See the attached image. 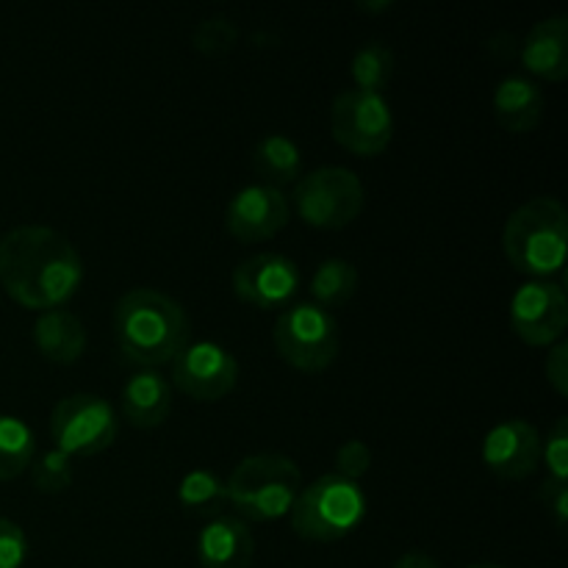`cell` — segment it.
<instances>
[{"label": "cell", "mask_w": 568, "mask_h": 568, "mask_svg": "<svg viewBox=\"0 0 568 568\" xmlns=\"http://www.w3.org/2000/svg\"><path fill=\"white\" fill-rule=\"evenodd\" d=\"M0 283L28 311L64 308L83 283V258L55 227L20 225L0 239Z\"/></svg>", "instance_id": "cell-1"}, {"label": "cell", "mask_w": 568, "mask_h": 568, "mask_svg": "<svg viewBox=\"0 0 568 568\" xmlns=\"http://www.w3.org/2000/svg\"><path fill=\"white\" fill-rule=\"evenodd\" d=\"M114 342L128 364L159 369L192 342V325L175 297L159 288H131L114 305Z\"/></svg>", "instance_id": "cell-2"}, {"label": "cell", "mask_w": 568, "mask_h": 568, "mask_svg": "<svg viewBox=\"0 0 568 568\" xmlns=\"http://www.w3.org/2000/svg\"><path fill=\"white\" fill-rule=\"evenodd\" d=\"M508 264L532 281H552L568 255V211L558 197H532L508 216L503 227Z\"/></svg>", "instance_id": "cell-3"}, {"label": "cell", "mask_w": 568, "mask_h": 568, "mask_svg": "<svg viewBox=\"0 0 568 568\" xmlns=\"http://www.w3.org/2000/svg\"><path fill=\"white\" fill-rule=\"evenodd\" d=\"M300 491L303 471L281 453L247 455L225 480L227 505L242 521H275L288 516Z\"/></svg>", "instance_id": "cell-4"}, {"label": "cell", "mask_w": 568, "mask_h": 568, "mask_svg": "<svg viewBox=\"0 0 568 568\" xmlns=\"http://www.w3.org/2000/svg\"><path fill=\"white\" fill-rule=\"evenodd\" d=\"M366 514H369V499L364 486L331 471L303 486L288 510V519L292 530L303 541L336 544L353 536L364 525Z\"/></svg>", "instance_id": "cell-5"}, {"label": "cell", "mask_w": 568, "mask_h": 568, "mask_svg": "<svg viewBox=\"0 0 568 568\" xmlns=\"http://www.w3.org/2000/svg\"><path fill=\"white\" fill-rule=\"evenodd\" d=\"M364 183L347 166H320L305 172L288 197L294 214L316 231H344L364 211Z\"/></svg>", "instance_id": "cell-6"}, {"label": "cell", "mask_w": 568, "mask_h": 568, "mask_svg": "<svg viewBox=\"0 0 568 568\" xmlns=\"http://www.w3.org/2000/svg\"><path fill=\"white\" fill-rule=\"evenodd\" d=\"M277 355L292 369L316 375L331 369L342 349V333L331 311L314 303H294L281 311L272 333Z\"/></svg>", "instance_id": "cell-7"}, {"label": "cell", "mask_w": 568, "mask_h": 568, "mask_svg": "<svg viewBox=\"0 0 568 568\" xmlns=\"http://www.w3.org/2000/svg\"><path fill=\"white\" fill-rule=\"evenodd\" d=\"M120 419L103 397L89 392L59 399L50 414V438L67 458H94L116 442Z\"/></svg>", "instance_id": "cell-8"}, {"label": "cell", "mask_w": 568, "mask_h": 568, "mask_svg": "<svg viewBox=\"0 0 568 568\" xmlns=\"http://www.w3.org/2000/svg\"><path fill=\"white\" fill-rule=\"evenodd\" d=\"M331 133L347 153L375 159L394 139V109L386 94L347 89L331 105Z\"/></svg>", "instance_id": "cell-9"}, {"label": "cell", "mask_w": 568, "mask_h": 568, "mask_svg": "<svg viewBox=\"0 0 568 568\" xmlns=\"http://www.w3.org/2000/svg\"><path fill=\"white\" fill-rule=\"evenodd\" d=\"M172 386L194 403L225 399L239 383L236 355L220 342H189L172 361Z\"/></svg>", "instance_id": "cell-10"}, {"label": "cell", "mask_w": 568, "mask_h": 568, "mask_svg": "<svg viewBox=\"0 0 568 568\" xmlns=\"http://www.w3.org/2000/svg\"><path fill=\"white\" fill-rule=\"evenodd\" d=\"M510 327L530 347H552L568 327L566 288L555 281H530L510 300Z\"/></svg>", "instance_id": "cell-11"}, {"label": "cell", "mask_w": 568, "mask_h": 568, "mask_svg": "<svg viewBox=\"0 0 568 568\" xmlns=\"http://www.w3.org/2000/svg\"><path fill=\"white\" fill-rule=\"evenodd\" d=\"M233 292L242 303L253 305L258 311H277L288 308L292 300L297 297L300 266L283 253H258L244 258L233 270Z\"/></svg>", "instance_id": "cell-12"}, {"label": "cell", "mask_w": 568, "mask_h": 568, "mask_svg": "<svg viewBox=\"0 0 568 568\" xmlns=\"http://www.w3.org/2000/svg\"><path fill=\"white\" fill-rule=\"evenodd\" d=\"M292 220V205L283 189L250 183L239 189L225 209V227L236 242L258 244L275 239Z\"/></svg>", "instance_id": "cell-13"}, {"label": "cell", "mask_w": 568, "mask_h": 568, "mask_svg": "<svg viewBox=\"0 0 568 568\" xmlns=\"http://www.w3.org/2000/svg\"><path fill=\"white\" fill-rule=\"evenodd\" d=\"M483 464L499 480H525L541 464V436L527 419L497 422L483 438Z\"/></svg>", "instance_id": "cell-14"}, {"label": "cell", "mask_w": 568, "mask_h": 568, "mask_svg": "<svg viewBox=\"0 0 568 568\" xmlns=\"http://www.w3.org/2000/svg\"><path fill=\"white\" fill-rule=\"evenodd\" d=\"M255 558V536L239 516L220 514L203 525L197 536L200 568H250Z\"/></svg>", "instance_id": "cell-15"}, {"label": "cell", "mask_w": 568, "mask_h": 568, "mask_svg": "<svg viewBox=\"0 0 568 568\" xmlns=\"http://www.w3.org/2000/svg\"><path fill=\"white\" fill-rule=\"evenodd\" d=\"M519 59L530 75L547 83L568 78V17H547L525 33L519 44ZM527 75V78H530Z\"/></svg>", "instance_id": "cell-16"}, {"label": "cell", "mask_w": 568, "mask_h": 568, "mask_svg": "<svg viewBox=\"0 0 568 568\" xmlns=\"http://www.w3.org/2000/svg\"><path fill=\"white\" fill-rule=\"evenodd\" d=\"M122 419L133 430H155L172 414V383L159 369H139L120 392Z\"/></svg>", "instance_id": "cell-17"}, {"label": "cell", "mask_w": 568, "mask_h": 568, "mask_svg": "<svg viewBox=\"0 0 568 568\" xmlns=\"http://www.w3.org/2000/svg\"><path fill=\"white\" fill-rule=\"evenodd\" d=\"M494 120L508 133H530L544 116V92L532 78L505 75L494 89Z\"/></svg>", "instance_id": "cell-18"}, {"label": "cell", "mask_w": 568, "mask_h": 568, "mask_svg": "<svg viewBox=\"0 0 568 568\" xmlns=\"http://www.w3.org/2000/svg\"><path fill=\"white\" fill-rule=\"evenodd\" d=\"M33 344H37L44 361L70 366L81 361V355L87 353V325L81 322V316H75L67 308L42 311L37 322H33Z\"/></svg>", "instance_id": "cell-19"}, {"label": "cell", "mask_w": 568, "mask_h": 568, "mask_svg": "<svg viewBox=\"0 0 568 568\" xmlns=\"http://www.w3.org/2000/svg\"><path fill=\"white\" fill-rule=\"evenodd\" d=\"M253 166L266 186H292L303 178V150L286 133H266L253 148Z\"/></svg>", "instance_id": "cell-20"}, {"label": "cell", "mask_w": 568, "mask_h": 568, "mask_svg": "<svg viewBox=\"0 0 568 568\" xmlns=\"http://www.w3.org/2000/svg\"><path fill=\"white\" fill-rule=\"evenodd\" d=\"M308 292L320 308H342L358 292V270L347 258H325L311 275Z\"/></svg>", "instance_id": "cell-21"}, {"label": "cell", "mask_w": 568, "mask_h": 568, "mask_svg": "<svg viewBox=\"0 0 568 568\" xmlns=\"http://www.w3.org/2000/svg\"><path fill=\"white\" fill-rule=\"evenodd\" d=\"M178 503L189 516L197 519H214L227 505L225 480L209 469H192L178 483Z\"/></svg>", "instance_id": "cell-22"}, {"label": "cell", "mask_w": 568, "mask_h": 568, "mask_svg": "<svg viewBox=\"0 0 568 568\" xmlns=\"http://www.w3.org/2000/svg\"><path fill=\"white\" fill-rule=\"evenodd\" d=\"M37 458V438L22 419L0 414V483H9L31 469Z\"/></svg>", "instance_id": "cell-23"}, {"label": "cell", "mask_w": 568, "mask_h": 568, "mask_svg": "<svg viewBox=\"0 0 568 568\" xmlns=\"http://www.w3.org/2000/svg\"><path fill=\"white\" fill-rule=\"evenodd\" d=\"M394 50L383 42H366L355 50L353 61H349V75H353L355 89L361 92L383 94V89L392 83L394 78Z\"/></svg>", "instance_id": "cell-24"}, {"label": "cell", "mask_w": 568, "mask_h": 568, "mask_svg": "<svg viewBox=\"0 0 568 568\" xmlns=\"http://www.w3.org/2000/svg\"><path fill=\"white\" fill-rule=\"evenodd\" d=\"M75 480V466L59 449H44L31 464V483L39 494H61Z\"/></svg>", "instance_id": "cell-25"}, {"label": "cell", "mask_w": 568, "mask_h": 568, "mask_svg": "<svg viewBox=\"0 0 568 568\" xmlns=\"http://www.w3.org/2000/svg\"><path fill=\"white\" fill-rule=\"evenodd\" d=\"M192 44L197 53L209 55V59H222V55L236 50L239 28L227 17H209V20H200L194 26Z\"/></svg>", "instance_id": "cell-26"}, {"label": "cell", "mask_w": 568, "mask_h": 568, "mask_svg": "<svg viewBox=\"0 0 568 568\" xmlns=\"http://www.w3.org/2000/svg\"><path fill=\"white\" fill-rule=\"evenodd\" d=\"M541 460L547 464L549 480L568 483V416H558L541 442Z\"/></svg>", "instance_id": "cell-27"}, {"label": "cell", "mask_w": 568, "mask_h": 568, "mask_svg": "<svg viewBox=\"0 0 568 568\" xmlns=\"http://www.w3.org/2000/svg\"><path fill=\"white\" fill-rule=\"evenodd\" d=\"M372 460H375L372 449L361 438H349L336 449V475L361 483V477L369 475Z\"/></svg>", "instance_id": "cell-28"}, {"label": "cell", "mask_w": 568, "mask_h": 568, "mask_svg": "<svg viewBox=\"0 0 568 568\" xmlns=\"http://www.w3.org/2000/svg\"><path fill=\"white\" fill-rule=\"evenodd\" d=\"M28 558V536L17 521L0 516V568H22Z\"/></svg>", "instance_id": "cell-29"}, {"label": "cell", "mask_w": 568, "mask_h": 568, "mask_svg": "<svg viewBox=\"0 0 568 568\" xmlns=\"http://www.w3.org/2000/svg\"><path fill=\"white\" fill-rule=\"evenodd\" d=\"M544 375L547 383L555 388L558 397H568V342L560 338L549 347L547 361H544Z\"/></svg>", "instance_id": "cell-30"}, {"label": "cell", "mask_w": 568, "mask_h": 568, "mask_svg": "<svg viewBox=\"0 0 568 568\" xmlns=\"http://www.w3.org/2000/svg\"><path fill=\"white\" fill-rule=\"evenodd\" d=\"M541 499L547 505V510L552 514L555 527L558 530H566L568 525V483H558V480H544L541 486Z\"/></svg>", "instance_id": "cell-31"}, {"label": "cell", "mask_w": 568, "mask_h": 568, "mask_svg": "<svg viewBox=\"0 0 568 568\" xmlns=\"http://www.w3.org/2000/svg\"><path fill=\"white\" fill-rule=\"evenodd\" d=\"M392 568H444L436 558H430L427 552H405Z\"/></svg>", "instance_id": "cell-32"}, {"label": "cell", "mask_w": 568, "mask_h": 568, "mask_svg": "<svg viewBox=\"0 0 568 568\" xmlns=\"http://www.w3.org/2000/svg\"><path fill=\"white\" fill-rule=\"evenodd\" d=\"M392 0H386V3H361L358 6V9L361 11H369V14H377V11H388V9H392Z\"/></svg>", "instance_id": "cell-33"}, {"label": "cell", "mask_w": 568, "mask_h": 568, "mask_svg": "<svg viewBox=\"0 0 568 568\" xmlns=\"http://www.w3.org/2000/svg\"><path fill=\"white\" fill-rule=\"evenodd\" d=\"M469 568H505V566H497V564H475V566H469Z\"/></svg>", "instance_id": "cell-34"}]
</instances>
